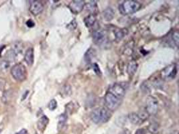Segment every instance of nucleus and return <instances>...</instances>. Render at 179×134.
<instances>
[{"mask_svg": "<svg viewBox=\"0 0 179 134\" xmlns=\"http://www.w3.org/2000/svg\"><path fill=\"white\" fill-rule=\"evenodd\" d=\"M91 117L96 124L105 123L111 119V113L106 108L98 107L92 111Z\"/></svg>", "mask_w": 179, "mask_h": 134, "instance_id": "f257e3e1", "label": "nucleus"}, {"mask_svg": "<svg viewBox=\"0 0 179 134\" xmlns=\"http://www.w3.org/2000/svg\"><path fill=\"white\" fill-rule=\"evenodd\" d=\"M141 8L142 4L137 1L127 0L119 6V10L121 14L130 15L140 10Z\"/></svg>", "mask_w": 179, "mask_h": 134, "instance_id": "f03ea898", "label": "nucleus"}, {"mask_svg": "<svg viewBox=\"0 0 179 134\" xmlns=\"http://www.w3.org/2000/svg\"><path fill=\"white\" fill-rule=\"evenodd\" d=\"M122 100L123 99L118 97L109 91L107 92L104 99L107 109L110 111H116L121 105Z\"/></svg>", "mask_w": 179, "mask_h": 134, "instance_id": "7ed1b4c3", "label": "nucleus"}, {"mask_svg": "<svg viewBox=\"0 0 179 134\" xmlns=\"http://www.w3.org/2000/svg\"><path fill=\"white\" fill-rule=\"evenodd\" d=\"M11 75L15 80L18 81H24L27 77V71L22 64H16L11 69Z\"/></svg>", "mask_w": 179, "mask_h": 134, "instance_id": "20e7f679", "label": "nucleus"}, {"mask_svg": "<svg viewBox=\"0 0 179 134\" xmlns=\"http://www.w3.org/2000/svg\"><path fill=\"white\" fill-rule=\"evenodd\" d=\"M177 74V66L172 64L164 67L160 72L161 78L166 81H170L175 79Z\"/></svg>", "mask_w": 179, "mask_h": 134, "instance_id": "39448f33", "label": "nucleus"}, {"mask_svg": "<svg viewBox=\"0 0 179 134\" xmlns=\"http://www.w3.org/2000/svg\"><path fill=\"white\" fill-rule=\"evenodd\" d=\"M158 109V102L153 97H148L146 100V111L150 115H155Z\"/></svg>", "mask_w": 179, "mask_h": 134, "instance_id": "423d86ee", "label": "nucleus"}, {"mask_svg": "<svg viewBox=\"0 0 179 134\" xmlns=\"http://www.w3.org/2000/svg\"><path fill=\"white\" fill-rule=\"evenodd\" d=\"M108 91L118 97L123 99L126 95V87L121 83H114L110 86Z\"/></svg>", "mask_w": 179, "mask_h": 134, "instance_id": "0eeeda50", "label": "nucleus"}, {"mask_svg": "<svg viewBox=\"0 0 179 134\" xmlns=\"http://www.w3.org/2000/svg\"><path fill=\"white\" fill-rule=\"evenodd\" d=\"M85 5V2L81 0H75L72 1L69 4V8L70 9L73 14H78L79 13L81 12L83 9Z\"/></svg>", "mask_w": 179, "mask_h": 134, "instance_id": "6e6552de", "label": "nucleus"}, {"mask_svg": "<svg viewBox=\"0 0 179 134\" xmlns=\"http://www.w3.org/2000/svg\"><path fill=\"white\" fill-rule=\"evenodd\" d=\"M93 42L97 45H102L107 40L106 34L102 30H95L93 33Z\"/></svg>", "mask_w": 179, "mask_h": 134, "instance_id": "1a4fd4ad", "label": "nucleus"}, {"mask_svg": "<svg viewBox=\"0 0 179 134\" xmlns=\"http://www.w3.org/2000/svg\"><path fill=\"white\" fill-rule=\"evenodd\" d=\"M30 11L34 15L41 14L44 10V5L42 3L39 1H32L30 5Z\"/></svg>", "mask_w": 179, "mask_h": 134, "instance_id": "9d476101", "label": "nucleus"}, {"mask_svg": "<svg viewBox=\"0 0 179 134\" xmlns=\"http://www.w3.org/2000/svg\"><path fill=\"white\" fill-rule=\"evenodd\" d=\"M24 60L28 65L31 66L33 65L34 60V49L32 48H30V49H28L26 50L24 55Z\"/></svg>", "mask_w": 179, "mask_h": 134, "instance_id": "9b49d317", "label": "nucleus"}, {"mask_svg": "<svg viewBox=\"0 0 179 134\" xmlns=\"http://www.w3.org/2000/svg\"><path fill=\"white\" fill-rule=\"evenodd\" d=\"M49 122V119L46 116H42L41 118H40V119L38 120V122L37 123V127L38 129H39L40 132H43L44 129H46V127L48 125V123Z\"/></svg>", "mask_w": 179, "mask_h": 134, "instance_id": "f8f14e48", "label": "nucleus"}, {"mask_svg": "<svg viewBox=\"0 0 179 134\" xmlns=\"http://www.w3.org/2000/svg\"><path fill=\"white\" fill-rule=\"evenodd\" d=\"M129 120L130 121V122L134 124V125H140L143 123V121L142 120L141 117H140L138 113H131L129 114L128 116Z\"/></svg>", "mask_w": 179, "mask_h": 134, "instance_id": "ddd939ff", "label": "nucleus"}, {"mask_svg": "<svg viewBox=\"0 0 179 134\" xmlns=\"http://www.w3.org/2000/svg\"><path fill=\"white\" fill-rule=\"evenodd\" d=\"M137 64L136 61L132 60L130 61L127 67V72L130 76H132L137 71Z\"/></svg>", "mask_w": 179, "mask_h": 134, "instance_id": "4468645a", "label": "nucleus"}, {"mask_svg": "<svg viewBox=\"0 0 179 134\" xmlns=\"http://www.w3.org/2000/svg\"><path fill=\"white\" fill-rule=\"evenodd\" d=\"M113 33L116 40L120 41L124 36H126V34H127V29H120V28H117V29L114 30Z\"/></svg>", "mask_w": 179, "mask_h": 134, "instance_id": "2eb2a0df", "label": "nucleus"}, {"mask_svg": "<svg viewBox=\"0 0 179 134\" xmlns=\"http://www.w3.org/2000/svg\"><path fill=\"white\" fill-rule=\"evenodd\" d=\"M114 12L111 8H107L103 12V18L105 21L110 22L114 18Z\"/></svg>", "mask_w": 179, "mask_h": 134, "instance_id": "dca6fc26", "label": "nucleus"}, {"mask_svg": "<svg viewBox=\"0 0 179 134\" xmlns=\"http://www.w3.org/2000/svg\"><path fill=\"white\" fill-rule=\"evenodd\" d=\"M96 20H96L95 15L90 14L89 15H88L87 17H86L85 18L84 22H85L86 26L88 28H91L93 26V25H94V24L96 22Z\"/></svg>", "mask_w": 179, "mask_h": 134, "instance_id": "f3484780", "label": "nucleus"}, {"mask_svg": "<svg viewBox=\"0 0 179 134\" xmlns=\"http://www.w3.org/2000/svg\"><path fill=\"white\" fill-rule=\"evenodd\" d=\"M87 9L91 13V14L95 15L98 12L97 4L95 1H91L87 4Z\"/></svg>", "mask_w": 179, "mask_h": 134, "instance_id": "a211bd4d", "label": "nucleus"}, {"mask_svg": "<svg viewBox=\"0 0 179 134\" xmlns=\"http://www.w3.org/2000/svg\"><path fill=\"white\" fill-rule=\"evenodd\" d=\"M9 67H10V62L8 60H0V72L3 73L7 72Z\"/></svg>", "mask_w": 179, "mask_h": 134, "instance_id": "6ab92c4d", "label": "nucleus"}, {"mask_svg": "<svg viewBox=\"0 0 179 134\" xmlns=\"http://www.w3.org/2000/svg\"><path fill=\"white\" fill-rule=\"evenodd\" d=\"M148 131L152 134H157L158 133L159 126L157 123H152L150 124L148 127Z\"/></svg>", "mask_w": 179, "mask_h": 134, "instance_id": "aec40b11", "label": "nucleus"}, {"mask_svg": "<svg viewBox=\"0 0 179 134\" xmlns=\"http://www.w3.org/2000/svg\"><path fill=\"white\" fill-rule=\"evenodd\" d=\"M172 39L173 40L174 44L177 47L178 46L179 43V33L178 31H174L172 34Z\"/></svg>", "mask_w": 179, "mask_h": 134, "instance_id": "412c9836", "label": "nucleus"}, {"mask_svg": "<svg viewBox=\"0 0 179 134\" xmlns=\"http://www.w3.org/2000/svg\"><path fill=\"white\" fill-rule=\"evenodd\" d=\"M48 107H49V109L50 111H54V109H56L57 107V101L55 99H52L49 102Z\"/></svg>", "mask_w": 179, "mask_h": 134, "instance_id": "4be33fe9", "label": "nucleus"}, {"mask_svg": "<svg viewBox=\"0 0 179 134\" xmlns=\"http://www.w3.org/2000/svg\"><path fill=\"white\" fill-rule=\"evenodd\" d=\"M93 71H95V72L97 75H101V72L100 71V66H98L97 64H96V63L93 64Z\"/></svg>", "mask_w": 179, "mask_h": 134, "instance_id": "5701e85b", "label": "nucleus"}, {"mask_svg": "<svg viewBox=\"0 0 179 134\" xmlns=\"http://www.w3.org/2000/svg\"><path fill=\"white\" fill-rule=\"evenodd\" d=\"M26 25L28 28H33L35 25V23L33 20H29L26 22Z\"/></svg>", "mask_w": 179, "mask_h": 134, "instance_id": "b1692460", "label": "nucleus"}, {"mask_svg": "<svg viewBox=\"0 0 179 134\" xmlns=\"http://www.w3.org/2000/svg\"><path fill=\"white\" fill-rule=\"evenodd\" d=\"M135 134H146V131L144 129H139L136 131Z\"/></svg>", "mask_w": 179, "mask_h": 134, "instance_id": "393cba45", "label": "nucleus"}, {"mask_svg": "<svg viewBox=\"0 0 179 134\" xmlns=\"http://www.w3.org/2000/svg\"><path fill=\"white\" fill-rule=\"evenodd\" d=\"M15 134H28V131L25 129H22Z\"/></svg>", "mask_w": 179, "mask_h": 134, "instance_id": "a878e982", "label": "nucleus"}, {"mask_svg": "<svg viewBox=\"0 0 179 134\" xmlns=\"http://www.w3.org/2000/svg\"><path fill=\"white\" fill-rule=\"evenodd\" d=\"M4 85H5V82H4V80L0 79V89L4 87Z\"/></svg>", "mask_w": 179, "mask_h": 134, "instance_id": "bb28decb", "label": "nucleus"}, {"mask_svg": "<svg viewBox=\"0 0 179 134\" xmlns=\"http://www.w3.org/2000/svg\"><path fill=\"white\" fill-rule=\"evenodd\" d=\"M1 131H2V130H1V129H0V132H1Z\"/></svg>", "mask_w": 179, "mask_h": 134, "instance_id": "cd10ccee", "label": "nucleus"}]
</instances>
